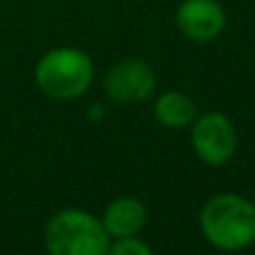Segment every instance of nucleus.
Here are the masks:
<instances>
[{
	"label": "nucleus",
	"instance_id": "f257e3e1",
	"mask_svg": "<svg viewBox=\"0 0 255 255\" xmlns=\"http://www.w3.org/2000/svg\"><path fill=\"white\" fill-rule=\"evenodd\" d=\"M199 229L211 247L242 251L255 242V204L235 193L215 195L199 213Z\"/></svg>",
	"mask_w": 255,
	"mask_h": 255
},
{
	"label": "nucleus",
	"instance_id": "f03ea898",
	"mask_svg": "<svg viewBox=\"0 0 255 255\" xmlns=\"http://www.w3.org/2000/svg\"><path fill=\"white\" fill-rule=\"evenodd\" d=\"M38 90L56 101L83 97L94 81V63L79 47H54L40 56L34 70Z\"/></svg>",
	"mask_w": 255,
	"mask_h": 255
},
{
	"label": "nucleus",
	"instance_id": "7ed1b4c3",
	"mask_svg": "<svg viewBox=\"0 0 255 255\" xmlns=\"http://www.w3.org/2000/svg\"><path fill=\"white\" fill-rule=\"evenodd\" d=\"M43 240L47 255H108L112 242L103 222L81 208L54 213Z\"/></svg>",
	"mask_w": 255,
	"mask_h": 255
},
{
	"label": "nucleus",
	"instance_id": "20e7f679",
	"mask_svg": "<svg viewBox=\"0 0 255 255\" xmlns=\"http://www.w3.org/2000/svg\"><path fill=\"white\" fill-rule=\"evenodd\" d=\"M190 143L199 161L208 166H224L238 152V130L222 112L197 115L190 126Z\"/></svg>",
	"mask_w": 255,
	"mask_h": 255
},
{
	"label": "nucleus",
	"instance_id": "39448f33",
	"mask_svg": "<svg viewBox=\"0 0 255 255\" xmlns=\"http://www.w3.org/2000/svg\"><path fill=\"white\" fill-rule=\"evenodd\" d=\"M157 76L143 58H121L108 70L103 92L115 103H143L152 97Z\"/></svg>",
	"mask_w": 255,
	"mask_h": 255
},
{
	"label": "nucleus",
	"instance_id": "423d86ee",
	"mask_svg": "<svg viewBox=\"0 0 255 255\" xmlns=\"http://www.w3.org/2000/svg\"><path fill=\"white\" fill-rule=\"evenodd\" d=\"M181 36L195 43H211L226 29V9L220 0H181L175 11Z\"/></svg>",
	"mask_w": 255,
	"mask_h": 255
},
{
	"label": "nucleus",
	"instance_id": "0eeeda50",
	"mask_svg": "<svg viewBox=\"0 0 255 255\" xmlns=\"http://www.w3.org/2000/svg\"><path fill=\"white\" fill-rule=\"evenodd\" d=\"M103 226H106L108 235L112 240L121 238H134L145 229L148 222V208L143 206V202H139L136 197H119L112 199L106 206L101 217Z\"/></svg>",
	"mask_w": 255,
	"mask_h": 255
},
{
	"label": "nucleus",
	"instance_id": "6e6552de",
	"mask_svg": "<svg viewBox=\"0 0 255 255\" xmlns=\"http://www.w3.org/2000/svg\"><path fill=\"white\" fill-rule=\"evenodd\" d=\"M154 117L163 128L184 130V128L193 126L195 117H197V108L188 94L179 92V90H170L154 101Z\"/></svg>",
	"mask_w": 255,
	"mask_h": 255
},
{
	"label": "nucleus",
	"instance_id": "1a4fd4ad",
	"mask_svg": "<svg viewBox=\"0 0 255 255\" xmlns=\"http://www.w3.org/2000/svg\"><path fill=\"white\" fill-rule=\"evenodd\" d=\"M108 255H154V253L143 240H139L134 235V238H121L110 242Z\"/></svg>",
	"mask_w": 255,
	"mask_h": 255
},
{
	"label": "nucleus",
	"instance_id": "9d476101",
	"mask_svg": "<svg viewBox=\"0 0 255 255\" xmlns=\"http://www.w3.org/2000/svg\"><path fill=\"white\" fill-rule=\"evenodd\" d=\"M253 204H255V188H253Z\"/></svg>",
	"mask_w": 255,
	"mask_h": 255
}]
</instances>
